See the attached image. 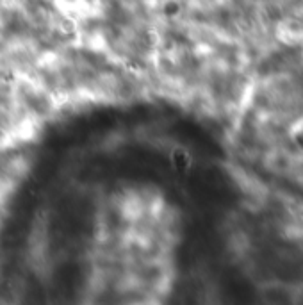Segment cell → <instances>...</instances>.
Here are the masks:
<instances>
[{"label": "cell", "mask_w": 303, "mask_h": 305, "mask_svg": "<svg viewBox=\"0 0 303 305\" xmlns=\"http://www.w3.org/2000/svg\"><path fill=\"white\" fill-rule=\"evenodd\" d=\"M292 138H294L296 145H298L299 148H303V125H299V127L296 128L294 134H292Z\"/></svg>", "instance_id": "obj_1"}]
</instances>
